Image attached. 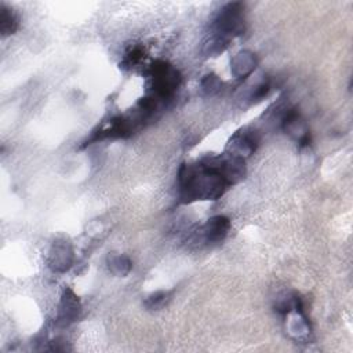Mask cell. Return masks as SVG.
Returning <instances> with one entry per match:
<instances>
[{
    "instance_id": "cell-7",
    "label": "cell",
    "mask_w": 353,
    "mask_h": 353,
    "mask_svg": "<svg viewBox=\"0 0 353 353\" xmlns=\"http://www.w3.org/2000/svg\"><path fill=\"white\" fill-rule=\"evenodd\" d=\"M73 248L66 240H55L48 252V266L52 272L63 273L73 265Z\"/></svg>"
},
{
    "instance_id": "cell-16",
    "label": "cell",
    "mask_w": 353,
    "mask_h": 353,
    "mask_svg": "<svg viewBox=\"0 0 353 353\" xmlns=\"http://www.w3.org/2000/svg\"><path fill=\"white\" fill-rule=\"evenodd\" d=\"M143 54H145V52H143V50H142L141 47H134L132 50H130V51L125 54V58H124L123 63L127 65V66H134V65H137V63L142 59Z\"/></svg>"
},
{
    "instance_id": "cell-15",
    "label": "cell",
    "mask_w": 353,
    "mask_h": 353,
    "mask_svg": "<svg viewBox=\"0 0 353 353\" xmlns=\"http://www.w3.org/2000/svg\"><path fill=\"white\" fill-rule=\"evenodd\" d=\"M270 88V84L268 80H262L261 83H258L254 90L250 92V99L251 101H261L269 91Z\"/></svg>"
},
{
    "instance_id": "cell-3",
    "label": "cell",
    "mask_w": 353,
    "mask_h": 353,
    "mask_svg": "<svg viewBox=\"0 0 353 353\" xmlns=\"http://www.w3.org/2000/svg\"><path fill=\"white\" fill-rule=\"evenodd\" d=\"M244 30H245L244 4L239 1L225 4L214 19L212 32L230 40L234 36L243 34Z\"/></svg>"
},
{
    "instance_id": "cell-13",
    "label": "cell",
    "mask_w": 353,
    "mask_h": 353,
    "mask_svg": "<svg viewBox=\"0 0 353 353\" xmlns=\"http://www.w3.org/2000/svg\"><path fill=\"white\" fill-rule=\"evenodd\" d=\"M168 296H170V292L167 291H157L152 295H149L145 301V306L149 309V310H159L161 309L167 301H168Z\"/></svg>"
},
{
    "instance_id": "cell-11",
    "label": "cell",
    "mask_w": 353,
    "mask_h": 353,
    "mask_svg": "<svg viewBox=\"0 0 353 353\" xmlns=\"http://www.w3.org/2000/svg\"><path fill=\"white\" fill-rule=\"evenodd\" d=\"M229 41H230L229 39L212 32L208 34V37L203 43V52L210 57H216L228 47Z\"/></svg>"
},
{
    "instance_id": "cell-14",
    "label": "cell",
    "mask_w": 353,
    "mask_h": 353,
    "mask_svg": "<svg viewBox=\"0 0 353 353\" xmlns=\"http://www.w3.org/2000/svg\"><path fill=\"white\" fill-rule=\"evenodd\" d=\"M201 87H203V91L208 95H212L215 92H218L222 87V81L218 79V76L215 74H207L203 80H201Z\"/></svg>"
},
{
    "instance_id": "cell-12",
    "label": "cell",
    "mask_w": 353,
    "mask_h": 353,
    "mask_svg": "<svg viewBox=\"0 0 353 353\" xmlns=\"http://www.w3.org/2000/svg\"><path fill=\"white\" fill-rule=\"evenodd\" d=\"M108 268L114 276L124 277L130 273V270L132 268V263H131L130 258L125 256V255L112 254V255L108 256Z\"/></svg>"
},
{
    "instance_id": "cell-8",
    "label": "cell",
    "mask_w": 353,
    "mask_h": 353,
    "mask_svg": "<svg viewBox=\"0 0 353 353\" xmlns=\"http://www.w3.org/2000/svg\"><path fill=\"white\" fill-rule=\"evenodd\" d=\"M281 128L301 146H305L310 142L307 125L295 109H285V112L281 116Z\"/></svg>"
},
{
    "instance_id": "cell-4",
    "label": "cell",
    "mask_w": 353,
    "mask_h": 353,
    "mask_svg": "<svg viewBox=\"0 0 353 353\" xmlns=\"http://www.w3.org/2000/svg\"><path fill=\"white\" fill-rule=\"evenodd\" d=\"M230 229V221L225 215H215L207 219L203 226L192 232L188 241L194 244H214L222 241Z\"/></svg>"
},
{
    "instance_id": "cell-2",
    "label": "cell",
    "mask_w": 353,
    "mask_h": 353,
    "mask_svg": "<svg viewBox=\"0 0 353 353\" xmlns=\"http://www.w3.org/2000/svg\"><path fill=\"white\" fill-rule=\"evenodd\" d=\"M152 97L160 101L172 98L181 85V73L165 61H156L149 70Z\"/></svg>"
},
{
    "instance_id": "cell-1",
    "label": "cell",
    "mask_w": 353,
    "mask_h": 353,
    "mask_svg": "<svg viewBox=\"0 0 353 353\" xmlns=\"http://www.w3.org/2000/svg\"><path fill=\"white\" fill-rule=\"evenodd\" d=\"M230 186L225 176L222 154L207 156L197 164H183L178 172L181 203L216 200Z\"/></svg>"
},
{
    "instance_id": "cell-6",
    "label": "cell",
    "mask_w": 353,
    "mask_h": 353,
    "mask_svg": "<svg viewBox=\"0 0 353 353\" xmlns=\"http://www.w3.org/2000/svg\"><path fill=\"white\" fill-rule=\"evenodd\" d=\"M81 313V303L74 291L66 287L61 295L57 313V324L59 327H68L72 323L77 321Z\"/></svg>"
},
{
    "instance_id": "cell-10",
    "label": "cell",
    "mask_w": 353,
    "mask_h": 353,
    "mask_svg": "<svg viewBox=\"0 0 353 353\" xmlns=\"http://www.w3.org/2000/svg\"><path fill=\"white\" fill-rule=\"evenodd\" d=\"M18 29V18L15 12L6 4L0 3V33L1 36L12 34Z\"/></svg>"
},
{
    "instance_id": "cell-5",
    "label": "cell",
    "mask_w": 353,
    "mask_h": 353,
    "mask_svg": "<svg viewBox=\"0 0 353 353\" xmlns=\"http://www.w3.org/2000/svg\"><path fill=\"white\" fill-rule=\"evenodd\" d=\"M258 143H259L258 131L250 127H244L232 135L226 146V153L240 159H245L256 149Z\"/></svg>"
},
{
    "instance_id": "cell-9",
    "label": "cell",
    "mask_w": 353,
    "mask_h": 353,
    "mask_svg": "<svg viewBox=\"0 0 353 353\" xmlns=\"http://www.w3.org/2000/svg\"><path fill=\"white\" fill-rule=\"evenodd\" d=\"M256 66V58L250 51H240L237 52L232 62H230V70L234 77L237 79H245L250 76Z\"/></svg>"
}]
</instances>
